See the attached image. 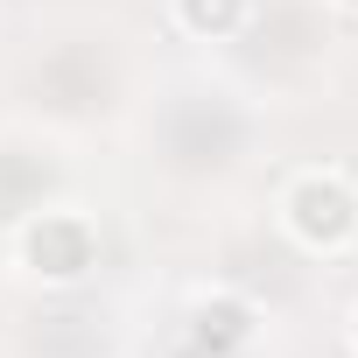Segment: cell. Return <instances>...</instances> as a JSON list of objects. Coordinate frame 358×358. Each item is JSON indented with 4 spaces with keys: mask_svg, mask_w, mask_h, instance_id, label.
<instances>
[{
    "mask_svg": "<svg viewBox=\"0 0 358 358\" xmlns=\"http://www.w3.org/2000/svg\"><path fill=\"white\" fill-rule=\"evenodd\" d=\"M295 225H302L309 239H337V232L351 225V197H344L337 183H309V190L295 197Z\"/></svg>",
    "mask_w": 358,
    "mask_h": 358,
    "instance_id": "obj_1",
    "label": "cell"
},
{
    "mask_svg": "<svg viewBox=\"0 0 358 358\" xmlns=\"http://www.w3.org/2000/svg\"><path fill=\"white\" fill-rule=\"evenodd\" d=\"M232 8H239V0H190V22H197V29H225Z\"/></svg>",
    "mask_w": 358,
    "mask_h": 358,
    "instance_id": "obj_2",
    "label": "cell"
},
{
    "mask_svg": "<svg viewBox=\"0 0 358 358\" xmlns=\"http://www.w3.org/2000/svg\"><path fill=\"white\" fill-rule=\"evenodd\" d=\"M351 8H358V0H351Z\"/></svg>",
    "mask_w": 358,
    "mask_h": 358,
    "instance_id": "obj_3",
    "label": "cell"
}]
</instances>
